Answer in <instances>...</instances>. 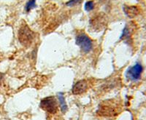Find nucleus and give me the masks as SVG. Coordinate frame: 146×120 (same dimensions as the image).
I'll list each match as a JSON object with an SVG mask.
<instances>
[{
    "label": "nucleus",
    "instance_id": "obj_1",
    "mask_svg": "<svg viewBox=\"0 0 146 120\" xmlns=\"http://www.w3.org/2000/svg\"><path fill=\"white\" fill-rule=\"evenodd\" d=\"M119 105L115 100H105L100 104L96 113L102 117H114L118 113Z\"/></svg>",
    "mask_w": 146,
    "mask_h": 120
},
{
    "label": "nucleus",
    "instance_id": "obj_2",
    "mask_svg": "<svg viewBox=\"0 0 146 120\" xmlns=\"http://www.w3.org/2000/svg\"><path fill=\"white\" fill-rule=\"evenodd\" d=\"M34 37H35V35H34L33 31L30 29L27 25L21 26L18 31V40L21 44L24 47H28L32 45Z\"/></svg>",
    "mask_w": 146,
    "mask_h": 120
},
{
    "label": "nucleus",
    "instance_id": "obj_3",
    "mask_svg": "<svg viewBox=\"0 0 146 120\" xmlns=\"http://www.w3.org/2000/svg\"><path fill=\"white\" fill-rule=\"evenodd\" d=\"M41 109L50 113H56L58 111V104L56 99L54 97H47L42 99L40 102Z\"/></svg>",
    "mask_w": 146,
    "mask_h": 120
},
{
    "label": "nucleus",
    "instance_id": "obj_4",
    "mask_svg": "<svg viewBox=\"0 0 146 120\" xmlns=\"http://www.w3.org/2000/svg\"><path fill=\"white\" fill-rule=\"evenodd\" d=\"M76 44L84 53H88L92 47V42L90 38L84 34H81L77 36Z\"/></svg>",
    "mask_w": 146,
    "mask_h": 120
},
{
    "label": "nucleus",
    "instance_id": "obj_5",
    "mask_svg": "<svg viewBox=\"0 0 146 120\" xmlns=\"http://www.w3.org/2000/svg\"><path fill=\"white\" fill-rule=\"evenodd\" d=\"M143 71V68L142 65L139 63H137L135 66H133L132 67L128 69L127 72H126V76L130 80L137 81L140 78Z\"/></svg>",
    "mask_w": 146,
    "mask_h": 120
},
{
    "label": "nucleus",
    "instance_id": "obj_6",
    "mask_svg": "<svg viewBox=\"0 0 146 120\" xmlns=\"http://www.w3.org/2000/svg\"><path fill=\"white\" fill-rule=\"evenodd\" d=\"M87 82L86 80L78 81L72 87V93L74 95H80L83 93L87 89Z\"/></svg>",
    "mask_w": 146,
    "mask_h": 120
},
{
    "label": "nucleus",
    "instance_id": "obj_7",
    "mask_svg": "<svg viewBox=\"0 0 146 120\" xmlns=\"http://www.w3.org/2000/svg\"><path fill=\"white\" fill-rule=\"evenodd\" d=\"M123 10H124V13H126V15L129 18H134L135 16H136L138 14V9L136 7H129V6H126V7H123Z\"/></svg>",
    "mask_w": 146,
    "mask_h": 120
},
{
    "label": "nucleus",
    "instance_id": "obj_8",
    "mask_svg": "<svg viewBox=\"0 0 146 120\" xmlns=\"http://www.w3.org/2000/svg\"><path fill=\"white\" fill-rule=\"evenodd\" d=\"M58 101H59L60 107H61V110H62V113H65L67 111V105H66L64 97L63 94L62 92L58 93Z\"/></svg>",
    "mask_w": 146,
    "mask_h": 120
},
{
    "label": "nucleus",
    "instance_id": "obj_9",
    "mask_svg": "<svg viewBox=\"0 0 146 120\" xmlns=\"http://www.w3.org/2000/svg\"><path fill=\"white\" fill-rule=\"evenodd\" d=\"M35 7H36V0H29L26 5L25 10L27 12H29Z\"/></svg>",
    "mask_w": 146,
    "mask_h": 120
},
{
    "label": "nucleus",
    "instance_id": "obj_10",
    "mask_svg": "<svg viewBox=\"0 0 146 120\" xmlns=\"http://www.w3.org/2000/svg\"><path fill=\"white\" fill-rule=\"evenodd\" d=\"M130 36V33L129 30L127 26H125V28H123V31H122V34H121L120 39L121 40H123V39H129Z\"/></svg>",
    "mask_w": 146,
    "mask_h": 120
},
{
    "label": "nucleus",
    "instance_id": "obj_11",
    "mask_svg": "<svg viewBox=\"0 0 146 120\" xmlns=\"http://www.w3.org/2000/svg\"><path fill=\"white\" fill-rule=\"evenodd\" d=\"M84 7L86 11H91V10H93L94 7V2H92V1H88V2H86L85 3Z\"/></svg>",
    "mask_w": 146,
    "mask_h": 120
},
{
    "label": "nucleus",
    "instance_id": "obj_12",
    "mask_svg": "<svg viewBox=\"0 0 146 120\" xmlns=\"http://www.w3.org/2000/svg\"><path fill=\"white\" fill-rule=\"evenodd\" d=\"M83 0H70L69 2H66V5L69 7H72L74 5H76L77 4H79L82 2Z\"/></svg>",
    "mask_w": 146,
    "mask_h": 120
},
{
    "label": "nucleus",
    "instance_id": "obj_13",
    "mask_svg": "<svg viewBox=\"0 0 146 120\" xmlns=\"http://www.w3.org/2000/svg\"><path fill=\"white\" fill-rule=\"evenodd\" d=\"M4 78V74L3 73H0V85L2 84V82Z\"/></svg>",
    "mask_w": 146,
    "mask_h": 120
}]
</instances>
